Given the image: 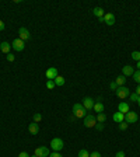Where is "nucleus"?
Here are the masks:
<instances>
[{
    "instance_id": "f3484780",
    "label": "nucleus",
    "mask_w": 140,
    "mask_h": 157,
    "mask_svg": "<svg viewBox=\"0 0 140 157\" xmlns=\"http://www.w3.org/2000/svg\"><path fill=\"white\" fill-rule=\"evenodd\" d=\"M93 14L95 16V17H98V18L104 17V16H105L104 9H101V7H94V9H93Z\"/></svg>"
},
{
    "instance_id": "a211bd4d",
    "label": "nucleus",
    "mask_w": 140,
    "mask_h": 157,
    "mask_svg": "<svg viewBox=\"0 0 140 157\" xmlns=\"http://www.w3.org/2000/svg\"><path fill=\"white\" fill-rule=\"evenodd\" d=\"M93 110L95 111L97 114H101V112H104V104H102L101 101H98V103H94Z\"/></svg>"
},
{
    "instance_id": "72a5a7b5",
    "label": "nucleus",
    "mask_w": 140,
    "mask_h": 157,
    "mask_svg": "<svg viewBox=\"0 0 140 157\" xmlns=\"http://www.w3.org/2000/svg\"><path fill=\"white\" fill-rule=\"evenodd\" d=\"M18 157H29V154L27 153V151H21V153L18 154Z\"/></svg>"
},
{
    "instance_id": "cd10ccee",
    "label": "nucleus",
    "mask_w": 140,
    "mask_h": 157,
    "mask_svg": "<svg viewBox=\"0 0 140 157\" xmlns=\"http://www.w3.org/2000/svg\"><path fill=\"white\" fill-rule=\"evenodd\" d=\"M128 125L129 123H126L125 121H123V122L119 123V129H121V130H126V129H128Z\"/></svg>"
},
{
    "instance_id": "f257e3e1",
    "label": "nucleus",
    "mask_w": 140,
    "mask_h": 157,
    "mask_svg": "<svg viewBox=\"0 0 140 157\" xmlns=\"http://www.w3.org/2000/svg\"><path fill=\"white\" fill-rule=\"evenodd\" d=\"M71 111H73V115L76 116V118H80V119H84V116L87 115V110L83 107V104H80V103H76V104H73V108H71Z\"/></svg>"
},
{
    "instance_id": "9d476101",
    "label": "nucleus",
    "mask_w": 140,
    "mask_h": 157,
    "mask_svg": "<svg viewBox=\"0 0 140 157\" xmlns=\"http://www.w3.org/2000/svg\"><path fill=\"white\" fill-rule=\"evenodd\" d=\"M118 111H119V112H122L123 115H125V114H128L129 111H130V105H129V103H125V101L119 103V105H118Z\"/></svg>"
},
{
    "instance_id": "4be33fe9",
    "label": "nucleus",
    "mask_w": 140,
    "mask_h": 157,
    "mask_svg": "<svg viewBox=\"0 0 140 157\" xmlns=\"http://www.w3.org/2000/svg\"><path fill=\"white\" fill-rule=\"evenodd\" d=\"M32 119H34V122L39 123V122L42 121V115L39 114V112H35V114H34V116H32Z\"/></svg>"
},
{
    "instance_id": "f8f14e48",
    "label": "nucleus",
    "mask_w": 140,
    "mask_h": 157,
    "mask_svg": "<svg viewBox=\"0 0 140 157\" xmlns=\"http://www.w3.org/2000/svg\"><path fill=\"white\" fill-rule=\"evenodd\" d=\"M104 23L106 24V25H114V24H115V16H114L112 13H105Z\"/></svg>"
},
{
    "instance_id": "bb28decb",
    "label": "nucleus",
    "mask_w": 140,
    "mask_h": 157,
    "mask_svg": "<svg viewBox=\"0 0 140 157\" xmlns=\"http://www.w3.org/2000/svg\"><path fill=\"white\" fill-rule=\"evenodd\" d=\"M55 87H56L55 82H53V80H48V82H46V88H48V90H53Z\"/></svg>"
},
{
    "instance_id": "e433bc0d",
    "label": "nucleus",
    "mask_w": 140,
    "mask_h": 157,
    "mask_svg": "<svg viewBox=\"0 0 140 157\" xmlns=\"http://www.w3.org/2000/svg\"><path fill=\"white\" fill-rule=\"evenodd\" d=\"M134 93H136L140 97V84H137V88H136V91H134Z\"/></svg>"
},
{
    "instance_id": "f704fd0d",
    "label": "nucleus",
    "mask_w": 140,
    "mask_h": 157,
    "mask_svg": "<svg viewBox=\"0 0 140 157\" xmlns=\"http://www.w3.org/2000/svg\"><path fill=\"white\" fill-rule=\"evenodd\" d=\"M115 157H125V153L123 151H118L116 154H115Z\"/></svg>"
},
{
    "instance_id": "ddd939ff",
    "label": "nucleus",
    "mask_w": 140,
    "mask_h": 157,
    "mask_svg": "<svg viewBox=\"0 0 140 157\" xmlns=\"http://www.w3.org/2000/svg\"><path fill=\"white\" fill-rule=\"evenodd\" d=\"M134 73V67L133 66H130V65H126V66H123L122 67V75L125 77H128V76H133Z\"/></svg>"
},
{
    "instance_id": "c756f323",
    "label": "nucleus",
    "mask_w": 140,
    "mask_h": 157,
    "mask_svg": "<svg viewBox=\"0 0 140 157\" xmlns=\"http://www.w3.org/2000/svg\"><path fill=\"white\" fill-rule=\"evenodd\" d=\"M49 157H63V156H62L59 151H53V153H51V154H49Z\"/></svg>"
},
{
    "instance_id": "473e14b6",
    "label": "nucleus",
    "mask_w": 140,
    "mask_h": 157,
    "mask_svg": "<svg viewBox=\"0 0 140 157\" xmlns=\"http://www.w3.org/2000/svg\"><path fill=\"white\" fill-rule=\"evenodd\" d=\"M109 87H111V90H114V91H115V90L118 88V84H116L115 82H111V84H109Z\"/></svg>"
},
{
    "instance_id": "7c9ffc66",
    "label": "nucleus",
    "mask_w": 140,
    "mask_h": 157,
    "mask_svg": "<svg viewBox=\"0 0 140 157\" xmlns=\"http://www.w3.org/2000/svg\"><path fill=\"white\" fill-rule=\"evenodd\" d=\"M7 60H9V62H14V55H13V53H7Z\"/></svg>"
},
{
    "instance_id": "c9c22d12",
    "label": "nucleus",
    "mask_w": 140,
    "mask_h": 157,
    "mask_svg": "<svg viewBox=\"0 0 140 157\" xmlns=\"http://www.w3.org/2000/svg\"><path fill=\"white\" fill-rule=\"evenodd\" d=\"M4 28H6V25H4V23H3V21L0 20V31H3Z\"/></svg>"
},
{
    "instance_id": "4468645a",
    "label": "nucleus",
    "mask_w": 140,
    "mask_h": 157,
    "mask_svg": "<svg viewBox=\"0 0 140 157\" xmlns=\"http://www.w3.org/2000/svg\"><path fill=\"white\" fill-rule=\"evenodd\" d=\"M10 49H11V44H9V42L6 41H3L1 44H0V51L3 53H10Z\"/></svg>"
},
{
    "instance_id": "58836bf2",
    "label": "nucleus",
    "mask_w": 140,
    "mask_h": 157,
    "mask_svg": "<svg viewBox=\"0 0 140 157\" xmlns=\"http://www.w3.org/2000/svg\"><path fill=\"white\" fill-rule=\"evenodd\" d=\"M137 105L140 107V97H139V100H137Z\"/></svg>"
},
{
    "instance_id": "0eeeda50",
    "label": "nucleus",
    "mask_w": 140,
    "mask_h": 157,
    "mask_svg": "<svg viewBox=\"0 0 140 157\" xmlns=\"http://www.w3.org/2000/svg\"><path fill=\"white\" fill-rule=\"evenodd\" d=\"M137 112H132L129 111L128 114H125V122L126 123H136L137 122Z\"/></svg>"
},
{
    "instance_id": "dca6fc26",
    "label": "nucleus",
    "mask_w": 140,
    "mask_h": 157,
    "mask_svg": "<svg viewBox=\"0 0 140 157\" xmlns=\"http://www.w3.org/2000/svg\"><path fill=\"white\" fill-rule=\"evenodd\" d=\"M112 118H114V121H115L116 123H121V122H123V121H125V115H123L122 112H119V111H118V112H115Z\"/></svg>"
},
{
    "instance_id": "1a4fd4ad",
    "label": "nucleus",
    "mask_w": 140,
    "mask_h": 157,
    "mask_svg": "<svg viewBox=\"0 0 140 157\" xmlns=\"http://www.w3.org/2000/svg\"><path fill=\"white\" fill-rule=\"evenodd\" d=\"M45 76H46L48 80H55V79L59 76L58 75V69H56V67H49V69L46 70Z\"/></svg>"
},
{
    "instance_id": "5701e85b",
    "label": "nucleus",
    "mask_w": 140,
    "mask_h": 157,
    "mask_svg": "<svg viewBox=\"0 0 140 157\" xmlns=\"http://www.w3.org/2000/svg\"><path fill=\"white\" fill-rule=\"evenodd\" d=\"M133 80L137 83V84H140V70H136L133 73Z\"/></svg>"
},
{
    "instance_id": "4c0bfd02",
    "label": "nucleus",
    "mask_w": 140,
    "mask_h": 157,
    "mask_svg": "<svg viewBox=\"0 0 140 157\" xmlns=\"http://www.w3.org/2000/svg\"><path fill=\"white\" fill-rule=\"evenodd\" d=\"M137 70H140V60L137 62Z\"/></svg>"
},
{
    "instance_id": "2eb2a0df",
    "label": "nucleus",
    "mask_w": 140,
    "mask_h": 157,
    "mask_svg": "<svg viewBox=\"0 0 140 157\" xmlns=\"http://www.w3.org/2000/svg\"><path fill=\"white\" fill-rule=\"evenodd\" d=\"M28 130H29V133H31V135H36L38 132H39V125H38L36 122L29 123V125H28Z\"/></svg>"
},
{
    "instance_id": "a878e982",
    "label": "nucleus",
    "mask_w": 140,
    "mask_h": 157,
    "mask_svg": "<svg viewBox=\"0 0 140 157\" xmlns=\"http://www.w3.org/2000/svg\"><path fill=\"white\" fill-rule=\"evenodd\" d=\"M129 100H130V103H137V100H139V95L136 93H132L129 95Z\"/></svg>"
},
{
    "instance_id": "39448f33",
    "label": "nucleus",
    "mask_w": 140,
    "mask_h": 157,
    "mask_svg": "<svg viewBox=\"0 0 140 157\" xmlns=\"http://www.w3.org/2000/svg\"><path fill=\"white\" fill-rule=\"evenodd\" d=\"M11 48L16 51V52H23L24 48H25V42L21 41L20 38H16V39L11 42Z\"/></svg>"
},
{
    "instance_id": "2f4dec72",
    "label": "nucleus",
    "mask_w": 140,
    "mask_h": 157,
    "mask_svg": "<svg viewBox=\"0 0 140 157\" xmlns=\"http://www.w3.org/2000/svg\"><path fill=\"white\" fill-rule=\"evenodd\" d=\"M90 157H101V153L99 151H93V153H90Z\"/></svg>"
},
{
    "instance_id": "412c9836",
    "label": "nucleus",
    "mask_w": 140,
    "mask_h": 157,
    "mask_svg": "<svg viewBox=\"0 0 140 157\" xmlns=\"http://www.w3.org/2000/svg\"><path fill=\"white\" fill-rule=\"evenodd\" d=\"M105 121H106V115H105L104 112H101V114H98V115H97V122L104 123Z\"/></svg>"
},
{
    "instance_id": "b1692460",
    "label": "nucleus",
    "mask_w": 140,
    "mask_h": 157,
    "mask_svg": "<svg viewBox=\"0 0 140 157\" xmlns=\"http://www.w3.org/2000/svg\"><path fill=\"white\" fill-rule=\"evenodd\" d=\"M130 56H132V59H133V60H136V62H139V60H140V52H139V51H134V52H132V55H130Z\"/></svg>"
},
{
    "instance_id": "20e7f679",
    "label": "nucleus",
    "mask_w": 140,
    "mask_h": 157,
    "mask_svg": "<svg viewBox=\"0 0 140 157\" xmlns=\"http://www.w3.org/2000/svg\"><path fill=\"white\" fill-rule=\"evenodd\" d=\"M63 147H64L63 140L60 139V138H55V139H52V142H51V149H52L53 151H60Z\"/></svg>"
},
{
    "instance_id": "393cba45",
    "label": "nucleus",
    "mask_w": 140,
    "mask_h": 157,
    "mask_svg": "<svg viewBox=\"0 0 140 157\" xmlns=\"http://www.w3.org/2000/svg\"><path fill=\"white\" fill-rule=\"evenodd\" d=\"M77 157H90V153H88V151L86 150V149H81V150L79 151Z\"/></svg>"
},
{
    "instance_id": "7ed1b4c3",
    "label": "nucleus",
    "mask_w": 140,
    "mask_h": 157,
    "mask_svg": "<svg viewBox=\"0 0 140 157\" xmlns=\"http://www.w3.org/2000/svg\"><path fill=\"white\" fill-rule=\"evenodd\" d=\"M115 94L118 95V98L125 100L130 95V90H129L128 87H125V86H121V87H118L116 90H115Z\"/></svg>"
},
{
    "instance_id": "c85d7f7f",
    "label": "nucleus",
    "mask_w": 140,
    "mask_h": 157,
    "mask_svg": "<svg viewBox=\"0 0 140 157\" xmlns=\"http://www.w3.org/2000/svg\"><path fill=\"white\" fill-rule=\"evenodd\" d=\"M94 128L97 129V130H104V123H101V122L95 123V126H94Z\"/></svg>"
},
{
    "instance_id": "6e6552de",
    "label": "nucleus",
    "mask_w": 140,
    "mask_h": 157,
    "mask_svg": "<svg viewBox=\"0 0 140 157\" xmlns=\"http://www.w3.org/2000/svg\"><path fill=\"white\" fill-rule=\"evenodd\" d=\"M18 37H20V39L21 41H28L29 38H31V34H29V31L25 27H21V28L18 29Z\"/></svg>"
},
{
    "instance_id": "f03ea898",
    "label": "nucleus",
    "mask_w": 140,
    "mask_h": 157,
    "mask_svg": "<svg viewBox=\"0 0 140 157\" xmlns=\"http://www.w3.org/2000/svg\"><path fill=\"white\" fill-rule=\"evenodd\" d=\"M83 123H84L86 128H94L95 123H97V116H94L93 114H87L83 119Z\"/></svg>"
},
{
    "instance_id": "9b49d317",
    "label": "nucleus",
    "mask_w": 140,
    "mask_h": 157,
    "mask_svg": "<svg viewBox=\"0 0 140 157\" xmlns=\"http://www.w3.org/2000/svg\"><path fill=\"white\" fill-rule=\"evenodd\" d=\"M81 104H83V107H84L87 111H91V110H93V107H94V101H93V98L86 97V98L81 101Z\"/></svg>"
},
{
    "instance_id": "aec40b11",
    "label": "nucleus",
    "mask_w": 140,
    "mask_h": 157,
    "mask_svg": "<svg viewBox=\"0 0 140 157\" xmlns=\"http://www.w3.org/2000/svg\"><path fill=\"white\" fill-rule=\"evenodd\" d=\"M53 82H55V84H56V86H63L64 83H66V80H64V77H62V76H58V77H56Z\"/></svg>"
},
{
    "instance_id": "ea45409f",
    "label": "nucleus",
    "mask_w": 140,
    "mask_h": 157,
    "mask_svg": "<svg viewBox=\"0 0 140 157\" xmlns=\"http://www.w3.org/2000/svg\"><path fill=\"white\" fill-rule=\"evenodd\" d=\"M29 157H36V156H35V154H34V156H29Z\"/></svg>"
},
{
    "instance_id": "423d86ee",
    "label": "nucleus",
    "mask_w": 140,
    "mask_h": 157,
    "mask_svg": "<svg viewBox=\"0 0 140 157\" xmlns=\"http://www.w3.org/2000/svg\"><path fill=\"white\" fill-rule=\"evenodd\" d=\"M49 154H51V151L46 146H41V147L35 149V156L36 157H49Z\"/></svg>"
},
{
    "instance_id": "6ab92c4d",
    "label": "nucleus",
    "mask_w": 140,
    "mask_h": 157,
    "mask_svg": "<svg viewBox=\"0 0 140 157\" xmlns=\"http://www.w3.org/2000/svg\"><path fill=\"white\" fill-rule=\"evenodd\" d=\"M125 82H126V77H125L123 75L118 76L116 79H115V83L118 84V87H121V86H123V84H125Z\"/></svg>"
}]
</instances>
